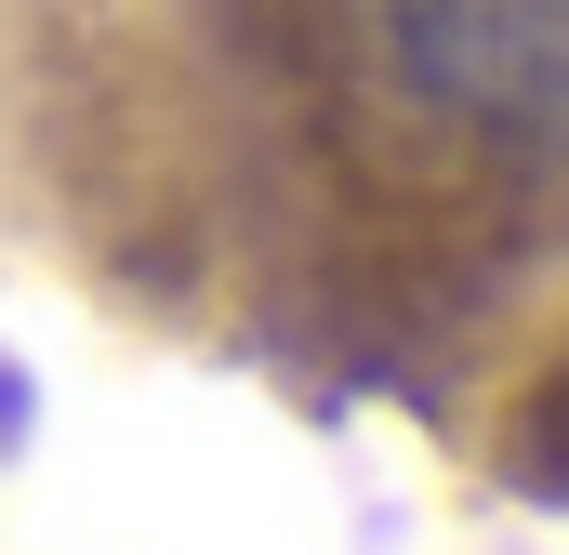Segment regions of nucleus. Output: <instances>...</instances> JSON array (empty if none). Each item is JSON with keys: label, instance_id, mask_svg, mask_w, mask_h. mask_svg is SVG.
Listing matches in <instances>:
<instances>
[{"label": "nucleus", "instance_id": "nucleus-1", "mask_svg": "<svg viewBox=\"0 0 569 555\" xmlns=\"http://www.w3.org/2000/svg\"><path fill=\"white\" fill-rule=\"evenodd\" d=\"M345 80L425 172L569 199V0H345Z\"/></svg>", "mask_w": 569, "mask_h": 555}]
</instances>
